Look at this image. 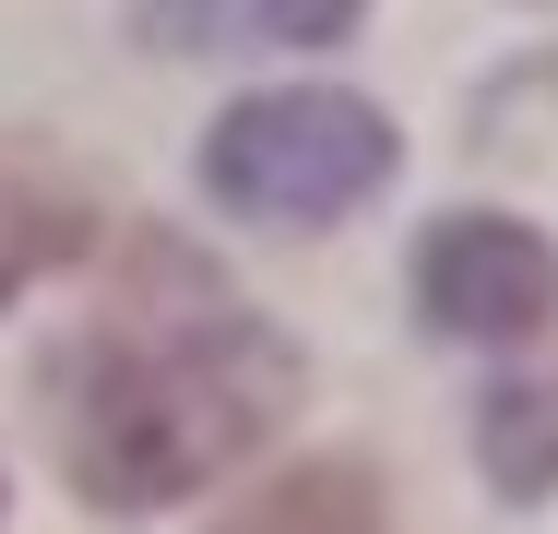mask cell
I'll list each match as a JSON object with an SVG mask.
<instances>
[{
    "label": "cell",
    "mask_w": 558,
    "mask_h": 534,
    "mask_svg": "<svg viewBox=\"0 0 558 534\" xmlns=\"http://www.w3.org/2000/svg\"><path fill=\"white\" fill-rule=\"evenodd\" d=\"M404 143L368 96H333V84H274V96H238L203 131V191L250 226H333L368 191H392Z\"/></svg>",
    "instance_id": "cell-2"
},
{
    "label": "cell",
    "mask_w": 558,
    "mask_h": 534,
    "mask_svg": "<svg viewBox=\"0 0 558 534\" xmlns=\"http://www.w3.org/2000/svg\"><path fill=\"white\" fill-rule=\"evenodd\" d=\"M84 250H96V191L36 155H0V310L36 298L48 274H72Z\"/></svg>",
    "instance_id": "cell-5"
},
{
    "label": "cell",
    "mask_w": 558,
    "mask_h": 534,
    "mask_svg": "<svg viewBox=\"0 0 558 534\" xmlns=\"http://www.w3.org/2000/svg\"><path fill=\"white\" fill-rule=\"evenodd\" d=\"M475 463H487V487L499 499H558V368L535 380H499L487 404H475Z\"/></svg>",
    "instance_id": "cell-7"
},
{
    "label": "cell",
    "mask_w": 558,
    "mask_h": 534,
    "mask_svg": "<svg viewBox=\"0 0 558 534\" xmlns=\"http://www.w3.org/2000/svg\"><path fill=\"white\" fill-rule=\"evenodd\" d=\"M416 310L451 344H535L558 320V250L523 214H440L416 250Z\"/></svg>",
    "instance_id": "cell-3"
},
{
    "label": "cell",
    "mask_w": 558,
    "mask_h": 534,
    "mask_svg": "<svg viewBox=\"0 0 558 534\" xmlns=\"http://www.w3.org/2000/svg\"><path fill=\"white\" fill-rule=\"evenodd\" d=\"M356 0H143V48L179 60H262V48H333Z\"/></svg>",
    "instance_id": "cell-4"
},
{
    "label": "cell",
    "mask_w": 558,
    "mask_h": 534,
    "mask_svg": "<svg viewBox=\"0 0 558 534\" xmlns=\"http://www.w3.org/2000/svg\"><path fill=\"white\" fill-rule=\"evenodd\" d=\"M310 368L274 320L226 286L203 250L131 238L108 310L48 356V451L84 511L143 523L167 499H203L298 416Z\"/></svg>",
    "instance_id": "cell-1"
},
{
    "label": "cell",
    "mask_w": 558,
    "mask_h": 534,
    "mask_svg": "<svg viewBox=\"0 0 558 534\" xmlns=\"http://www.w3.org/2000/svg\"><path fill=\"white\" fill-rule=\"evenodd\" d=\"M215 534H392V499L356 451H322V463H286L274 487H250Z\"/></svg>",
    "instance_id": "cell-6"
}]
</instances>
